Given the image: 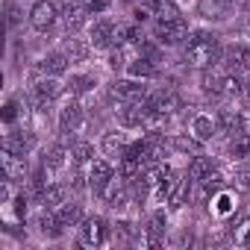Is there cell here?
I'll list each match as a JSON object with an SVG mask.
<instances>
[{"label": "cell", "instance_id": "cell-1", "mask_svg": "<svg viewBox=\"0 0 250 250\" xmlns=\"http://www.w3.org/2000/svg\"><path fill=\"white\" fill-rule=\"evenodd\" d=\"M221 56H224V47H221V42H218L215 33L197 30V33H191V39L186 42V62L194 65V68H200V71L218 65Z\"/></svg>", "mask_w": 250, "mask_h": 250}, {"label": "cell", "instance_id": "cell-2", "mask_svg": "<svg viewBox=\"0 0 250 250\" xmlns=\"http://www.w3.org/2000/svg\"><path fill=\"white\" fill-rule=\"evenodd\" d=\"M153 36H156L159 44L174 47V44H183V42L188 39V24H186V18H174V21L156 18V24H153Z\"/></svg>", "mask_w": 250, "mask_h": 250}, {"label": "cell", "instance_id": "cell-3", "mask_svg": "<svg viewBox=\"0 0 250 250\" xmlns=\"http://www.w3.org/2000/svg\"><path fill=\"white\" fill-rule=\"evenodd\" d=\"M80 241L88 244V247H103L109 241V224H106V218H100V215L83 218L80 221Z\"/></svg>", "mask_w": 250, "mask_h": 250}, {"label": "cell", "instance_id": "cell-4", "mask_svg": "<svg viewBox=\"0 0 250 250\" xmlns=\"http://www.w3.org/2000/svg\"><path fill=\"white\" fill-rule=\"evenodd\" d=\"M56 21H62V12L56 9V3H50V0H36L33 9H30V24H33V30L47 33V30L56 27Z\"/></svg>", "mask_w": 250, "mask_h": 250}, {"label": "cell", "instance_id": "cell-5", "mask_svg": "<svg viewBox=\"0 0 250 250\" xmlns=\"http://www.w3.org/2000/svg\"><path fill=\"white\" fill-rule=\"evenodd\" d=\"M118 30H121V27H115L109 18H100V21H94L91 30H88V44H91L94 50H112V47L118 44Z\"/></svg>", "mask_w": 250, "mask_h": 250}, {"label": "cell", "instance_id": "cell-6", "mask_svg": "<svg viewBox=\"0 0 250 250\" xmlns=\"http://www.w3.org/2000/svg\"><path fill=\"white\" fill-rule=\"evenodd\" d=\"M115 118H118V124H121L124 130H142V127H147L145 100H139V103H121L118 112H115Z\"/></svg>", "mask_w": 250, "mask_h": 250}, {"label": "cell", "instance_id": "cell-7", "mask_svg": "<svg viewBox=\"0 0 250 250\" xmlns=\"http://www.w3.org/2000/svg\"><path fill=\"white\" fill-rule=\"evenodd\" d=\"M109 94L118 100V103H139V100H147V88L139 83V80H115L109 85Z\"/></svg>", "mask_w": 250, "mask_h": 250}, {"label": "cell", "instance_id": "cell-8", "mask_svg": "<svg viewBox=\"0 0 250 250\" xmlns=\"http://www.w3.org/2000/svg\"><path fill=\"white\" fill-rule=\"evenodd\" d=\"M112 180H115V168H112L109 159H94V162L88 165V188H91L94 194H103Z\"/></svg>", "mask_w": 250, "mask_h": 250}, {"label": "cell", "instance_id": "cell-9", "mask_svg": "<svg viewBox=\"0 0 250 250\" xmlns=\"http://www.w3.org/2000/svg\"><path fill=\"white\" fill-rule=\"evenodd\" d=\"M36 147V133L33 130H9L6 136H3V150H9V153H15V156H27L30 150Z\"/></svg>", "mask_w": 250, "mask_h": 250}, {"label": "cell", "instance_id": "cell-10", "mask_svg": "<svg viewBox=\"0 0 250 250\" xmlns=\"http://www.w3.org/2000/svg\"><path fill=\"white\" fill-rule=\"evenodd\" d=\"M83 127V106L71 97L62 109H59V133L62 136H74Z\"/></svg>", "mask_w": 250, "mask_h": 250}, {"label": "cell", "instance_id": "cell-11", "mask_svg": "<svg viewBox=\"0 0 250 250\" xmlns=\"http://www.w3.org/2000/svg\"><path fill=\"white\" fill-rule=\"evenodd\" d=\"M224 62H227V71H235V74L250 71V44H244V42L229 44L224 50Z\"/></svg>", "mask_w": 250, "mask_h": 250}, {"label": "cell", "instance_id": "cell-12", "mask_svg": "<svg viewBox=\"0 0 250 250\" xmlns=\"http://www.w3.org/2000/svg\"><path fill=\"white\" fill-rule=\"evenodd\" d=\"M62 91V83L56 80V77H47V74H42V80H36L33 83V97H36V103H39V109H44L56 94Z\"/></svg>", "mask_w": 250, "mask_h": 250}, {"label": "cell", "instance_id": "cell-13", "mask_svg": "<svg viewBox=\"0 0 250 250\" xmlns=\"http://www.w3.org/2000/svg\"><path fill=\"white\" fill-rule=\"evenodd\" d=\"M85 15H88V9H85V6H80L77 0H71V3L62 9V27H65V33H68V36L80 33V30H83V24H85Z\"/></svg>", "mask_w": 250, "mask_h": 250}, {"label": "cell", "instance_id": "cell-14", "mask_svg": "<svg viewBox=\"0 0 250 250\" xmlns=\"http://www.w3.org/2000/svg\"><path fill=\"white\" fill-rule=\"evenodd\" d=\"M224 80H227V71H221L218 65H212V68H203L200 88H203L209 97H221V94H224Z\"/></svg>", "mask_w": 250, "mask_h": 250}, {"label": "cell", "instance_id": "cell-15", "mask_svg": "<svg viewBox=\"0 0 250 250\" xmlns=\"http://www.w3.org/2000/svg\"><path fill=\"white\" fill-rule=\"evenodd\" d=\"M68 56H65V50H53V53H44L42 56V62H39V71L42 74H47V77H62L65 71H68Z\"/></svg>", "mask_w": 250, "mask_h": 250}, {"label": "cell", "instance_id": "cell-16", "mask_svg": "<svg viewBox=\"0 0 250 250\" xmlns=\"http://www.w3.org/2000/svg\"><path fill=\"white\" fill-rule=\"evenodd\" d=\"M127 145H130V136L127 133H106L103 139H100V150H103V156H112V159H121V153L127 150Z\"/></svg>", "mask_w": 250, "mask_h": 250}, {"label": "cell", "instance_id": "cell-17", "mask_svg": "<svg viewBox=\"0 0 250 250\" xmlns=\"http://www.w3.org/2000/svg\"><path fill=\"white\" fill-rule=\"evenodd\" d=\"M215 133H218V121H215L212 115H203V112H200V115L191 118V136H197L200 142H209Z\"/></svg>", "mask_w": 250, "mask_h": 250}, {"label": "cell", "instance_id": "cell-18", "mask_svg": "<svg viewBox=\"0 0 250 250\" xmlns=\"http://www.w3.org/2000/svg\"><path fill=\"white\" fill-rule=\"evenodd\" d=\"M232 212H235V194H232L229 188L215 191V194H212V215H215V218H227V215H232Z\"/></svg>", "mask_w": 250, "mask_h": 250}, {"label": "cell", "instance_id": "cell-19", "mask_svg": "<svg viewBox=\"0 0 250 250\" xmlns=\"http://www.w3.org/2000/svg\"><path fill=\"white\" fill-rule=\"evenodd\" d=\"M53 215H56V221H59L62 227H80V221H83V206L65 200L59 209H53Z\"/></svg>", "mask_w": 250, "mask_h": 250}, {"label": "cell", "instance_id": "cell-20", "mask_svg": "<svg viewBox=\"0 0 250 250\" xmlns=\"http://www.w3.org/2000/svg\"><path fill=\"white\" fill-rule=\"evenodd\" d=\"M212 171H215V165H212V159L203 156V153H194V159L188 162V180H194V183L206 180Z\"/></svg>", "mask_w": 250, "mask_h": 250}, {"label": "cell", "instance_id": "cell-21", "mask_svg": "<svg viewBox=\"0 0 250 250\" xmlns=\"http://www.w3.org/2000/svg\"><path fill=\"white\" fill-rule=\"evenodd\" d=\"M162 232H165V215L156 212V215L150 218V224L145 227V244H147V247H159V244H162Z\"/></svg>", "mask_w": 250, "mask_h": 250}, {"label": "cell", "instance_id": "cell-22", "mask_svg": "<svg viewBox=\"0 0 250 250\" xmlns=\"http://www.w3.org/2000/svg\"><path fill=\"white\" fill-rule=\"evenodd\" d=\"M42 209H59L62 203H65V188L62 186H44V191L39 194V200H36Z\"/></svg>", "mask_w": 250, "mask_h": 250}, {"label": "cell", "instance_id": "cell-23", "mask_svg": "<svg viewBox=\"0 0 250 250\" xmlns=\"http://www.w3.org/2000/svg\"><path fill=\"white\" fill-rule=\"evenodd\" d=\"M127 74H130L133 80H150V77H156V65H153L150 59H145V56H136V59L127 65Z\"/></svg>", "mask_w": 250, "mask_h": 250}, {"label": "cell", "instance_id": "cell-24", "mask_svg": "<svg viewBox=\"0 0 250 250\" xmlns=\"http://www.w3.org/2000/svg\"><path fill=\"white\" fill-rule=\"evenodd\" d=\"M68 165V150H65V145L59 142V145H53L50 150H47V156H44V171H62Z\"/></svg>", "mask_w": 250, "mask_h": 250}, {"label": "cell", "instance_id": "cell-25", "mask_svg": "<svg viewBox=\"0 0 250 250\" xmlns=\"http://www.w3.org/2000/svg\"><path fill=\"white\" fill-rule=\"evenodd\" d=\"M171 145H174V150H180V153H200L203 150V142L197 139V136H174L171 139Z\"/></svg>", "mask_w": 250, "mask_h": 250}, {"label": "cell", "instance_id": "cell-26", "mask_svg": "<svg viewBox=\"0 0 250 250\" xmlns=\"http://www.w3.org/2000/svg\"><path fill=\"white\" fill-rule=\"evenodd\" d=\"M94 85H97V80H94L91 74H74V77H71V83H68L71 94H85V91H91Z\"/></svg>", "mask_w": 250, "mask_h": 250}, {"label": "cell", "instance_id": "cell-27", "mask_svg": "<svg viewBox=\"0 0 250 250\" xmlns=\"http://www.w3.org/2000/svg\"><path fill=\"white\" fill-rule=\"evenodd\" d=\"M71 156H74V165H91V162H94V145L77 142L74 150H71Z\"/></svg>", "mask_w": 250, "mask_h": 250}, {"label": "cell", "instance_id": "cell-28", "mask_svg": "<svg viewBox=\"0 0 250 250\" xmlns=\"http://www.w3.org/2000/svg\"><path fill=\"white\" fill-rule=\"evenodd\" d=\"M88 47H91V44H88ZM88 47H85L80 39H68V42H65V56H68L71 62H83V59L88 56Z\"/></svg>", "mask_w": 250, "mask_h": 250}, {"label": "cell", "instance_id": "cell-29", "mask_svg": "<svg viewBox=\"0 0 250 250\" xmlns=\"http://www.w3.org/2000/svg\"><path fill=\"white\" fill-rule=\"evenodd\" d=\"M156 18L174 21V18H183V15H180V6L174 3V0H159V6H156Z\"/></svg>", "mask_w": 250, "mask_h": 250}, {"label": "cell", "instance_id": "cell-30", "mask_svg": "<svg viewBox=\"0 0 250 250\" xmlns=\"http://www.w3.org/2000/svg\"><path fill=\"white\" fill-rule=\"evenodd\" d=\"M136 53H139V56H145V59H150V62H156V59H159V47H156L150 39H142V42L136 44Z\"/></svg>", "mask_w": 250, "mask_h": 250}, {"label": "cell", "instance_id": "cell-31", "mask_svg": "<svg viewBox=\"0 0 250 250\" xmlns=\"http://www.w3.org/2000/svg\"><path fill=\"white\" fill-rule=\"evenodd\" d=\"M80 168H83V165H74V171H71V180H68V188H71V191H83V188L88 186V183H85L88 177H85Z\"/></svg>", "mask_w": 250, "mask_h": 250}, {"label": "cell", "instance_id": "cell-32", "mask_svg": "<svg viewBox=\"0 0 250 250\" xmlns=\"http://www.w3.org/2000/svg\"><path fill=\"white\" fill-rule=\"evenodd\" d=\"M235 115H238V133L250 136V103L241 106V109H235Z\"/></svg>", "mask_w": 250, "mask_h": 250}, {"label": "cell", "instance_id": "cell-33", "mask_svg": "<svg viewBox=\"0 0 250 250\" xmlns=\"http://www.w3.org/2000/svg\"><path fill=\"white\" fill-rule=\"evenodd\" d=\"M3 9H6V21H9V27H15V24L21 21V9H18V3H15V0H3Z\"/></svg>", "mask_w": 250, "mask_h": 250}, {"label": "cell", "instance_id": "cell-34", "mask_svg": "<svg viewBox=\"0 0 250 250\" xmlns=\"http://www.w3.org/2000/svg\"><path fill=\"white\" fill-rule=\"evenodd\" d=\"M235 241H238L241 247H250V218H247V221L241 224V229L235 232Z\"/></svg>", "mask_w": 250, "mask_h": 250}, {"label": "cell", "instance_id": "cell-35", "mask_svg": "<svg viewBox=\"0 0 250 250\" xmlns=\"http://www.w3.org/2000/svg\"><path fill=\"white\" fill-rule=\"evenodd\" d=\"M85 9H88V15L106 12V9H109V0H88V3H85Z\"/></svg>", "mask_w": 250, "mask_h": 250}, {"label": "cell", "instance_id": "cell-36", "mask_svg": "<svg viewBox=\"0 0 250 250\" xmlns=\"http://www.w3.org/2000/svg\"><path fill=\"white\" fill-rule=\"evenodd\" d=\"M15 118H18V103H15V100H9V103L3 106V121H6V124H12Z\"/></svg>", "mask_w": 250, "mask_h": 250}, {"label": "cell", "instance_id": "cell-37", "mask_svg": "<svg viewBox=\"0 0 250 250\" xmlns=\"http://www.w3.org/2000/svg\"><path fill=\"white\" fill-rule=\"evenodd\" d=\"M15 212H18V218H27V197L15 200Z\"/></svg>", "mask_w": 250, "mask_h": 250}, {"label": "cell", "instance_id": "cell-38", "mask_svg": "<svg viewBox=\"0 0 250 250\" xmlns=\"http://www.w3.org/2000/svg\"><path fill=\"white\" fill-rule=\"evenodd\" d=\"M244 100H247V103H250V77H247V80H244Z\"/></svg>", "mask_w": 250, "mask_h": 250}]
</instances>
